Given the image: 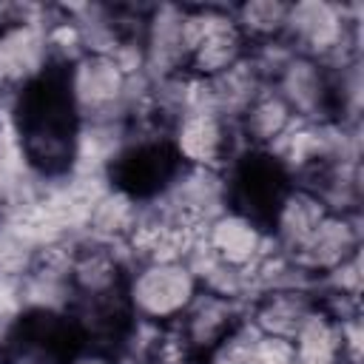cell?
<instances>
[{
	"mask_svg": "<svg viewBox=\"0 0 364 364\" xmlns=\"http://www.w3.org/2000/svg\"><path fill=\"white\" fill-rule=\"evenodd\" d=\"M9 128L28 173L63 179L82 159V117L65 82V65L48 63L11 94Z\"/></svg>",
	"mask_w": 364,
	"mask_h": 364,
	"instance_id": "1",
	"label": "cell"
},
{
	"mask_svg": "<svg viewBox=\"0 0 364 364\" xmlns=\"http://www.w3.org/2000/svg\"><path fill=\"white\" fill-rule=\"evenodd\" d=\"M136 77L125 57L114 51H82L65 63V82L85 128H125L139 102Z\"/></svg>",
	"mask_w": 364,
	"mask_h": 364,
	"instance_id": "2",
	"label": "cell"
},
{
	"mask_svg": "<svg viewBox=\"0 0 364 364\" xmlns=\"http://www.w3.org/2000/svg\"><path fill=\"white\" fill-rule=\"evenodd\" d=\"M182 162L176 159L165 134L128 128L119 145L102 159L105 188L134 199L136 205H151L162 199L176 176Z\"/></svg>",
	"mask_w": 364,
	"mask_h": 364,
	"instance_id": "3",
	"label": "cell"
},
{
	"mask_svg": "<svg viewBox=\"0 0 364 364\" xmlns=\"http://www.w3.org/2000/svg\"><path fill=\"white\" fill-rule=\"evenodd\" d=\"M199 290L191 259H145L131 262L125 301L139 327H168L185 316Z\"/></svg>",
	"mask_w": 364,
	"mask_h": 364,
	"instance_id": "4",
	"label": "cell"
},
{
	"mask_svg": "<svg viewBox=\"0 0 364 364\" xmlns=\"http://www.w3.org/2000/svg\"><path fill=\"white\" fill-rule=\"evenodd\" d=\"M85 350L65 307L26 304L0 330V364H74Z\"/></svg>",
	"mask_w": 364,
	"mask_h": 364,
	"instance_id": "5",
	"label": "cell"
},
{
	"mask_svg": "<svg viewBox=\"0 0 364 364\" xmlns=\"http://www.w3.org/2000/svg\"><path fill=\"white\" fill-rule=\"evenodd\" d=\"M284 43L290 51L321 60L350 63L358 60V20L350 17L347 6L330 0L290 3Z\"/></svg>",
	"mask_w": 364,
	"mask_h": 364,
	"instance_id": "6",
	"label": "cell"
},
{
	"mask_svg": "<svg viewBox=\"0 0 364 364\" xmlns=\"http://www.w3.org/2000/svg\"><path fill=\"white\" fill-rule=\"evenodd\" d=\"M250 54L230 6H185V77L210 80Z\"/></svg>",
	"mask_w": 364,
	"mask_h": 364,
	"instance_id": "7",
	"label": "cell"
},
{
	"mask_svg": "<svg viewBox=\"0 0 364 364\" xmlns=\"http://www.w3.org/2000/svg\"><path fill=\"white\" fill-rule=\"evenodd\" d=\"M225 179V208H233L267 228L276 205L296 182L290 168L273 151L239 148L236 156L222 171Z\"/></svg>",
	"mask_w": 364,
	"mask_h": 364,
	"instance_id": "8",
	"label": "cell"
},
{
	"mask_svg": "<svg viewBox=\"0 0 364 364\" xmlns=\"http://www.w3.org/2000/svg\"><path fill=\"white\" fill-rule=\"evenodd\" d=\"M193 250L202 253L205 259L228 267V270L250 276L253 279V293H256L259 270L276 253L267 228L262 222L233 210V208H222L219 213H213L205 222V228L199 233V245Z\"/></svg>",
	"mask_w": 364,
	"mask_h": 364,
	"instance_id": "9",
	"label": "cell"
},
{
	"mask_svg": "<svg viewBox=\"0 0 364 364\" xmlns=\"http://www.w3.org/2000/svg\"><path fill=\"white\" fill-rule=\"evenodd\" d=\"M165 136L182 168H199V171H225L228 162L242 148L233 122L199 102L182 108L173 117Z\"/></svg>",
	"mask_w": 364,
	"mask_h": 364,
	"instance_id": "10",
	"label": "cell"
},
{
	"mask_svg": "<svg viewBox=\"0 0 364 364\" xmlns=\"http://www.w3.org/2000/svg\"><path fill=\"white\" fill-rule=\"evenodd\" d=\"M318 290L310 282L293 279L282 284H267L247 299L245 321L264 336L290 341L299 333V327L318 310Z\"/></svg>",
	"mask_w": 364,
	"mask_h": 364,
	"instance_id": "11",
	"label": "cell"
},
{
	"mask_svg": "<svg viewBox=\"0 0 364 364\" xmlns=\"http://www.w3.org/2000/svg\"><path fill=\"white\" fill-rule=\"evenodd\" d=\"M361 256V216L330 210L318 230L310 236V242L293 256L284 259L301 279L310 284H318L324 276H330L344 262Z\"/></svg>",
	"mask_w": 364,
	"mask_h": 364,
	"instance_id": "12",
	"label": "cell"
},
{
	"mask_svg": "<svg viewBox=\"0 0 364 364\" xmlns=\"http://www.w3.org/2000/svg\"><path fill=\"white\" fill-rule=\"evenodd\" d=\"M327 213L330 208L316 191H310L301 182H293L267 222V233L276 253L282 259H293L310 242V236L318 230Z\"/></svg>",
	"mask_w": 364,
	"mask_h": 364,
	"instance_id": "13",
	"label": "cell"
},
{
	"mask_svg": "<svg viewBox=\"0 0 364 364\" xmlns=\"http://www.w3.org/2000/svg\"><path fill=\"white\" fill-rule=\"evenodd\" d=\"M242 324H245V304L225 299V296H216V293H208V290H199L193 304L176 321L179 333L193 347V353L202 358V364Z\"/></svg>",
	"mask_w": 364,
	"mask_h": 364,
	"instance_id": "14",
	"label": "cell"
},
{
	"mask_svg": "<svg viewBox=\"0 0 364 364\" xmlns=\"http://www.w3.org/2000/svg\"><path fill=\"white\" fill-rule=\"evenodd\" d=\"M296 125H299V119L293 117L287 102L270 85H264L242 108V114L233 119L239 145L242 148H256V151H276L282 145V139Z\"/></svg>",
	"mask_w": 364,
	"mask_h": 364,
	"instance_id": "15",
	"label": "cell"
},
{
	"mask_svg": "<svg viewBox=\"0 0 364 364\" xmlns=\"http://www.w3.org/2000/svg\"><path fill=\"white\" fill-rule=\"evenodd\" d=\"M205 364H293V350L290 341L264 336L245 321L205 358Z\"/></svg>",
	"mask_w": 364,
	"mask_h": 364,
	"instance_id": "16",
	"label": "cell"
},
{
	"mask_svg": "<svg viewBox=\"0 0 364 364\" xmlns=\"http://www.w3.org/2000/svg\"><path fill=\"white\" fill-rule=\"evenodd\" d=\"M290 3L282 0H245L230 6V14L250 48L273 46L284 40Z\"/></svg>",
	"mask_w": 364,
	"mask_h": 364,
	"instance_id": "17",
	"label": "cell"
}]
</instances>
